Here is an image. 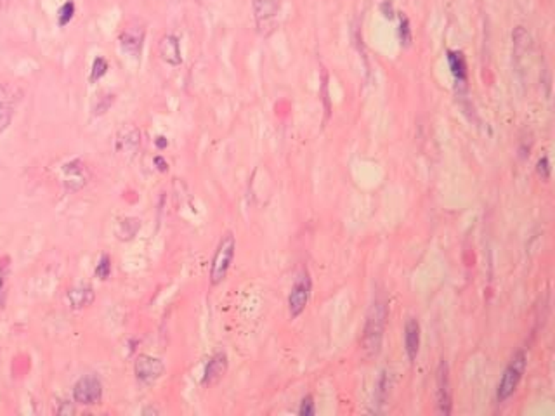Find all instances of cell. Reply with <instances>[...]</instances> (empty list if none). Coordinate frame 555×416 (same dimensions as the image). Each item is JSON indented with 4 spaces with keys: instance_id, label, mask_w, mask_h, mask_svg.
<instances>
[{
    "instance_id": "5b68a950",
    "label": "cell",
    "mask_w": 555,
    "mask_h": 416,
    "mask_svg": "<svg viewBox=\"0 0 555 416\" xmlns=\"http://www.w3.org/2000/svg\"><path fill=\"white\" fill-rule=\"evenodd\" d=\"M103 399V383L96 375H85L75 383L73 401L80 406H96Z\"/></svg>"
},
{
    "instance_id": "e0dca14e",
    "label": "cell",
    "mask_w": 555,
    "mask_h": 416,
    "mask_svg": "<svg viewBox=\"0 0 555 416\" xmlns=\"http://www.w3.org/2000/svg\"><path fill=\"white\" fill-rule=\"evenodd\" d=\"M14 115V99L9 90L0 87V134L7 130V127L13 122Z\"/></svg>"
},
{
    "instance_id": "52a82bcc",
    "label": "cell",
    "mask_w": 555,
    "mask_h": 416,
    "mask_svg": "<svg viewBox=\"0 0 555 416\" xmlns=\"http://www.w3.org/2000/svg\"><path fill=\"white\" fill-rule=\"evenodd\" d=\"M163 373H165V364L158 357L143 354L134 363V375H136L137 382L143 383V385H153L157 380L162 378Z\"/></svg>"
},
{
    "instance_id": "5bb4252c",
    "label": "cell",
    "mask_w": 555,
    "mask_h": 416,
    "mask_svg": "<svg viewBox=\"0 0 555 416\" xmlns=\"http://www.w3.org/2000/svg\"><path fill=\"white\" fill-rule=\"evenodd\" d=\"M63 172L66 173V179H64V187L66 191H78L85 186L87 182V175H85V166L80 160H73L70 164H66L63 166Z\"/></svg>"
},
{
    "instance_id": "83f0119b",
    "label": "cell",
    "mask_w": 555,
    "mask_h": 416,
    "mask_svg": "<svg viewBox=\"0 0 555 416\" xmlns=\"http://www.w3.org/2000/svg\"><path fill=\"white\" fill-rule=\"evenodd\" d=\"M399 34H401V42L409 43V41H412V30H409L408 20L401 21V30H399Z\"/></svg>"
},
{
    "instance_id": "cb8c5ba5",
    "label": "cell",
    "mask_w": 555,
    "mask_h": 416,
    "mask_svg": "<svg viewBox=\"0 0 555 416\" xmlns=\"http://www.w3.org/2000/svg\"><path fill=\"white\" fill-rule=\"evenodd\" d=\"M316 413V406H314V399L311 396L304 397L302 403H300L299 408V415L300 416H313Z\"/></svg>"
},
{
    "instance_id": "8fae6325",
    "label": "cell",
    "mask_w": 555,
    "mask_h": 416,
    "mask_svg": "<svg viewBox=\"0 0 555 416\" xmlns=\"http://www.w3.org/2000/svg\"><path fill=\"white\" fill-rule=\"evenodd\" d=\"M279 9H281L279 0H252L253 17H255L259 28L273 23L274 17L278 16Z\"/></svg>"
},
{
    "instance_id": "ac0fdd59",
    "label": "cell",
    "mask_w": 555,
    "mask_h": 416,
    "mask_svg": "<svg viewBox=\"0 0 555 416\" xmlns=\"http://www.w3.org/2000/svg\"><path fill=\"white\" fill-rule=\"evenodd\" d=\"M448 63L449 68H451V73L455 77V80L460 83V85H465L467 82V64L465 59L460 52H449L448 54Z\"/></svg>"
},
{
    "instance_id": "4316f807",
    "label": "cell",
    "mask_w": 555,
    "mask_h": 416,
    "mask_svg": "<svg viewBox=\"0 0 555 416\" xmlns=\"http://www.w3.org/2000/svg\"><path fill=\"white\" fill-rule=\"evenodd\" d=\"M57 415H73L75 413V406L73 403H70V401H59V404H57V410H56Z\"/></svg>"
},
{
    "instance_id": "277c9868",
    "label": "cell",
    "mask_w": 555,
    "mask_h": 416,
    "mask_svg": "<svg viewBox=\"0 0 555 416\" xmlns=\"http://www.w3.org/2000/svg\"><path fill=\"white\" fill-rule=\"evenodd\" d=\"M311 290H313V281H311L309 273L304 269L302 273L299 274L295 283H293L292 292H290L288 295V310L292 320L299 317L300 314L306 310L307 303H309L311 299Z\"/></svg>"
},
{
    "instance_id": "603a6c76",
    "label": "cell",
    "mask_w": 555,
    "mask_h": 416,
    "mask_svg": "<svg viewBox=\"0 0 555 416\" xmlns=\"http://www.w3.org/2000/svg\"><path fill=\"white\" fill-rule=\"evenodd\" d=\"M94 273H96V278H99V280H103V281H106L108 278L111 276V259H110V255L101 257L99 262H97V266H96V271H94Z\"/></svg>"
},
{
    "instance_id": "2e32d148",
    "label": "cell",
    "mask_w": 555,
    "mask_h": 416,
    "mask_svg": "<svg viewBox=\"0 0 555 416\" xmlns=\"http://www.w3.org/2000/svg\"><path fill=\"white\" fill-rule=\"evenodd\" d=\"M139 229L141 220L137 217H125V219L118 220L117 227H115V236L125 243V241H132L139 233Z\"/></svg>"
},
{
    "instance_id": "484cf974",
    "label": "cell",
    "mask_w": 555,
    "mask_h": 416,
    "mask_svg": "<svg viewBox=\"0 0 555 416\" xmlns=\"http://www.w3.org/2000/svg\"><path fill=\"white\" fill-rule=\"evenodd\" d=\"M536 172H538V175L542 177L543 180H549L550 179V162H549V157L540 158L538 164H536Z\"/></svg>"
},
{
    "instance_id": "ffe728a7",
    "label": "cell",
    "mask_w": 555,
    "mask_h": 416,
    "mask_svg": "<svg viewBox=\"0 0 555 416\" xmlns=\"http://www.w3.org/2000/svg\"><path fill=\"white\" fill-rule=\"evenodd\" d=\"M108 68H110V64H108V61L104 59V57L97 56L96 59H94L92 68H90L89 82H90V83H97V82H99L101 78H103L104 75L108 73Z\"/></svg>"
},
{
    "instance_id": "9a60e30c",
    "label": "cell",
    "mask_w": 555,
    "mask_h": 416,
    "mask_svg": "<svg viewBox=\"0 0 555 416\" xmlns=\"http://www.w3.org/2000/svg\"><path fill=\"white\" fill-rule=\"evenodd\" d=\"M66 299L71 309L80 310L92 306L94 300H96V292H94V288L90 287H77V288H71V290L68 292Z\"/></svg>"
},
{
    "instance_id": "4dcf8cb0",
    "label": "cell",
    "mask_w": 555,
    "mask_h": 416,
    "mask_svg": "<svg viewBox=\"0 0 555 416\" xmlns=\"http://www.w3.org/2000/svg\"><path fill=\"white\" fill-rule=\"evenodd\" d=\"M143 415H160V410H157V408H144L143 410Z\"/></svg>"
},
{
    "instance_id": "9c48e42d",
    "label": "cell",
    "mask_w": 555,
    "mask_h": 416,
    "mask_svg": "<svg viewBox=\"0 0 555 416\" xmlns=\"http://www.w3.org/2000/svg\"><path fill=\"white\" fill-rule=\"evenodd\" d=\"M437 411L441 415L451 413V382H449V368L446 361H441L437 366Z\"/></svg>"
},
{
    "instance_id": "d6986e66",
    "label": "cell",
    "mask_w": 555,
    "mask_h": 416,
    "mask_svg": "<svg viewBox=\"0 0 555 416\" xmlns=\"http://www.w3.org/2000/svg\"><path fill=\"white\" fill-rule=\"evenodd\" d=\"M115 101H117V96L111 92H106V94H103V96L97 97L96 103H94V106H92L94 117H103V115H106L108 111L111 110V106L115 104Z\"/></svg>"
},
{
    "instance_id": "44dd1931",
    "label": "cell",
    "mask_w": 555,
    "mask_h": 416,
    "mask_svg": "<svg viewBox=\"0 0 555 416\" xmlns=\"http://www.w3.org/2000/svg\"><path fill=\"white\" fill-rule=\"evenodd\" d=\"M73 16H75V2L68 0V2H64L63 6H61V9L57 10V24H59V27H66V24L73 20Z\"/></svg>"
},
{
    "instance_id": "d4e9b609",
    "label": "cell",
    "mask_w": 555,
    "mask_h": 416,
    "mask_svg": "<svg viewBox=\"0 0 555 416\" xmlns=\"http://www.w3.org/2000/svg\"><path fill=\"white\" fill-rule=\"evenodd\" d=\"M9 260L3 259L0 260V306L3 303V295H6V276H7V269H9Z\"/></svg>"
},
{
    "instance_id": "6da1fadb",
    "label": "cell",
    "mask_w": 555,
    "mask_h": 416,
    "mask_svg": "<svg viewBox=\"0 0 555 416\" xmlns=\"http://www.w3.org/2000/svg\"><path fill=\"white\" fill-rule=\"evenodd\" d=\"M386 321H387V300L379 295L375 296L372 307H370L368 316H366L365 331H363V338H361L363 350H365V354L368 357L379 356L380 349H382Z\"/></svg>"
},
{
    "instance_id": "30bf717a",
    "label": "cell",
    "mask_w": 555,
    "mask_h": 416,
    "mask_svg": "<svg viewBox=\"0 0 555 416\" xmlns=\"http://www.w3.org/2000/svg\"><path fill=\"white\" fill-rule=\"evenodd\" d=\"M227 366H230V363H227L226 352L213 354V356L209 359V363H206L205 371H203V378H202L203 385L205 387L213 385V383L219 382V380L226 375Z\"/></svg>"
},
{
    "instance_id": "f1b7e54d",
    "label": "cell",
    "mask_w": 555,
    "mask_h": 416,
    "mask_svg": "<svg viewBox=\"0 0 555 416\" xmlns=\"http://www.w3.org/2000/svg\"><path fill=\"white\" fill-rule=\"evenodd\" d=\"M155 165H158V170H162V172H167V168H169V165H167V162L162 157L155 158Z\"/></svg>"
},
{
    "instance_id": "ba28073f",
    "label": "cell",
    "mask_w": 555,
    "mask_h": 416,
    "mask_svg": "<svg viewBox=\"0 0 555 416\" xmlns=\"http://www.w3.org/2000/svg\"><path fill=\"white\" fill-rule=\"evenodd\" d=\"M141 146V130L136 125H122L115 136V151L118 157L132 160Z\"/></svg>"
},
{
    "instance_id": "1f68e13d",
    "label": "cell",
    "mask_w": 555,
    "mask_h": 416,
    "mask_svg": "<svg viewBox=\"0 0 555 416\" xmlns=\"http://www.w3.org/2000/svg\"><path fill=\"white\" fill-rule=\"evenodd\" d=\"M9 2L10 0H0V7H7L9 6Z\"/></svg>"
},
{
    "instance_id": "3957f363",
    "label": "cell",
    "mask_w": 555,
    "mask_h": 416,
    "mask_svg": "<svg viewBox=\"0 0 555 416\" xmlns=\"http://www.w3.org/2000/svg\"><path fill=\"white\" fill-rule=\"evenodd\" d=\"M526 366H528L526 352L524 350H519V352L514 354L510 363L507 364L502 380L498 383V390H496V399H498V403H503V401H507L516 392V389L522 380V375L526 371Z\"/></svg>"
},
{
    "instance_id": "7402d4cb",
    "label": "cell",
    "mask_w": 555,
    "mask_h": 416,
    "mask_svg": "<svg viewBox=\"0 0 555 416\" xmlns=\"http://www.w3.org/2000/svg\"><path fill=\"white\" fill-rule=\"evenodd\" d=\"M387 394H389V378H387V373H382V376L379 378V382H377V390H375L377 404L386 403Z\"/></svg>"
},
{
    "instance_id": "7a4b0ae2",
    "label": "cell",
    "mask_w": 555,
    "mask_h": 416,
    "mask_svg": "<svg viewBox=\"0 0 555 416\" xmlns=\"http://www.w3.org/2000/svg\"><path fill=\"white\" fill-rule=\"evenodd\" d=\"M234 253H237V240H234L233 233H226L217 245L212 266H210V285L212 287H217L226 280L227 273L233 266Z\"/></svg>"
},
{
    "instance_id": "8992f818",
    "label": "cell",
    "mask_w": 555,
    "mask_h": 416,
    "mask_svg": "<svg viewBox=\"0 0 555 416\" xmlns=\"http://www.w3.org/2000/svg\"><path fill=\"white\" fill-rule=\"evenodd\" d=\"M144 38H146V28L139 21H130L125 27L122 28L118 35L120 49L127 54V56L139 57L143 52Z\"/></svg>"
},
{
    "instance_id": "4fadbf2b",
    "label": "cell",
    "mask_w": 555,
    "mask_h": 416,
    "mask_svg": "<svg viewBox=\"0 0 555 416\" xmlns=\"http://www.w3.org/2000/svg\"><path fill=\"white\" fill-rule=\"evenodd\" d=\"M405 350L412 363H415L420 350V324L415 317H409L405 324Z\"/></svg>"
},
{
    "instance_id": "f546056e",
    "label": "cell",
    "mask_w": 555,
    "mask_h": 416,
    "mask_svg": "<svg viewBox=\"0 0 555 416\" xmlns=\"http://www.w3.org/2000/svg\"><path fill=\"white\" fill-rule=\"evenodd\" d=\"M155 144H157V148H160V150H165L167 144H169V141H167L163 136H160V137H157V139H155Z\"/></svg>"
},
{
    "instance_id": "7c38bea8",
    "label": "cell",
    "mask_w": 555,
    "mask_h": 416,
    "mask_svg": "<svg viewBox=\"0 0 555 416\" xmlns=\"http://www.w3.org/2000/svg\"><path fill=\"white\" fill-rule=\"evenodd\" d=\"M158 52H160V57H162L167 64H170V66H179V64L183 63L181 42L176 35H172V34L165 35V37L160 41Z\"/></svg>"
}]
</instances>
